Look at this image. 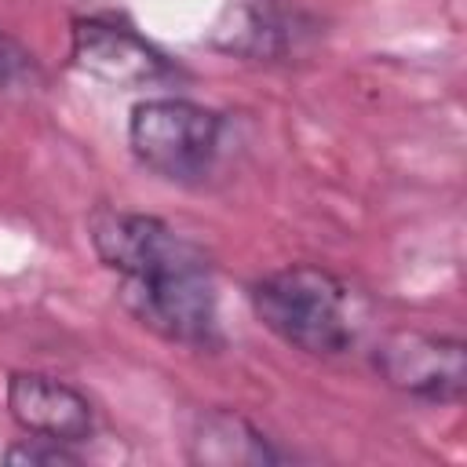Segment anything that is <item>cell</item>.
<instances>
[{
	"label": "cell",
	"instance_id": "1",
	"mask_svg": "<svg viewBox=\"0 0 467 467\" xmlns=\"http://www.w3.org/2000/svg\"><path fill=\"white\" fill-rule=\"evenodd\" d=\"M117 296L142 328H150L168 343L190 350L223 347L212 263L204 248L182 237L179 230L142 248L120 270Z\"/></svg>",
	"mask_w": 467,
	"mask_h": 467
},
{
	"label": "cell",
	"instance_id": "2",
	"mask_svg": "<svg viewBox=\"0 0 467 467\" xmlns=\"http://www.w3.org/2000/svg\"><path fill=\"white\" fill-rule=\"evenodd\" d=\"M248 299L259 325L303 354L336 358L350 350L358 336L350 288L325 266L292 263V266L270 270L252 285Z\"/></svg>",
	"mask_w": 467,
	"mask_h": 467
},
{
	"label": "cell",
	"instance_id": "3",
	"mask_svg": "<svg viewBox=\"0 0 467 467\" xmlns=\"http://www.w3.org/2000/svg\"><path fill=\"white\" fill-rule=\"evenodd\" d=\"M223 135L226 120L219 109L179 95L142 99L128 117V146L135 161L175 186H201L215 171Z\"/></svg>",
	"mask_w": 467,
	"mask_h": 467
},
{
	"label": "cell",
	"instance_id": "4",
	"mask_svg": "<svg viewBox=\"0 0 467 467\" xmlns=\"http://www.w3.org/2000/svg\"><path fill=\"white\" fill-rule=\"evenodd\" d=\"M372 365L387 387L431 405H456L467 387V347L456 336L390 332L376 347Z\"/></svg>",
	"mask_w": 467,
	"mask_h": 467
},
{
	"label": "cell",
	"instance_id": "5",
	"mask_svg": "<svg viewBox=\"0 0 467 467\" xmlns=\"http://www.w3.org/2000/svg\"><path fill=\"white\" fill-rule=\"evenodd\" d=\"M69 58L84 77L109 88H153L175 77V66L161 47H153L135 26L109 15L73 18Z\"/></svg>",
	"mask_w": 467,
	"mask_h": 467
},
{
	"label": "cell",
	"instance_id": "6",
	"mask_svg": "<svg viewBox=\"0 0 467 467\" xmlns=\"http://www.w3.org/2000/svg\"><path fill=\"white\" fill-rule=\"evenodd\" d=\"M317 33L321 22L296 4L237 0L219 15L212 47L248 62H292L317 40Z\"/></svg>",
	"mask_w": 467,
	"mask_h": 467
},
{
	"label": "cell",
	"instance_id": "7",
	"mask_svg": "<svg viewBox=\"0 0 467 467\" xmlns=\"http://www.w3.org/2000/svg\"><path fill=\"white\" fill-rule=\"evenodd\" d=\"M7 412L22 431L40 434V438H55L66 445L88 441L95 431L91 401L77 387L55 379L47 372H11Z\"/></svg>",
	"mask_w": 467,
	"mask_h": 467
},
{
	"label": "cell",
	"instance_id": "8",
	"mask_svg": "<svg viewBox=\"0 0 467 467\" xmlns=\"http://www.w3.org/2000/svg\"><path fill=\"white\" fill-rule=\"evenodd\" d=\"M190 460L197 463H277L285 452H277L263 431H255L237 412H208L197 420L190 438Z\"/></svg>",
	"mask_w": 467,
	"mask_h": 467
},
{
	"label": "cell",
	"instance_id": "9",
	"mask_svg": "<svg viewBox=\"0 0 467 467\" xmlns=\"http://www.w3.org/2000/svg\"><path fill=\"white\" fill-rule=\"evenodd\" d=\"M7 463H26V467H58V463H77L80 456L66 445V441H55V438H22L18 445H11L4 452Z\"/></svg>",
	"mask_w": 467,
	"mask_h": 467
},
{
	"label": "cell",
	"instance_id": "10",
	"mask_svg": "<svg viewBox=\"0 0 467 467\" xmlns=\"http://www.w3.org/2000/svg\"><path fill=\"white\" fill-rule=\"evenodd\" d=\"M26 58H29V55H26L18 44H11L7 36H0V88L11 84V80H18V77L26 73V66H29Z\"/></svg>",
	"mask_w": 467,
	"mask_h": 467
}]
</instances>
